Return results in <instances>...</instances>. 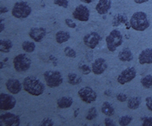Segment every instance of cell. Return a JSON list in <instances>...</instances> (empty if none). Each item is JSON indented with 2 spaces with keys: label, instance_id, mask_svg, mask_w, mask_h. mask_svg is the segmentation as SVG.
I'll use <instances>...</instances> for the list:
<instances>
[{
  "label": "cell",
  "instance_id": "1",
  "mask_svg": "<svg viewBox=\"0 0 152 126\" xmlns=\"http://www.w3.org/2000/svg\"><path fill=\"white\" fill-rule=\"evenodd\" d=\"M23 89L32 96H41L43 94L46 86L43 82L37 77L28 76L23 80Z\"/></svg>",
  "mask_w": 152,
  "mask_h": 126
},
{
  "label": "cell",
  "instance_id": "2",
  "mask_svg": "<svg viewBox=\"0 0 152 126\" xmlns=\"http://www.w3.org/2000/svg\"><path fill=\"white\" fill-rule=\"evenodd\" d=\"M129 21V26L136 31L143 32L146 30L151 25V22L146 13L143 11H138L134 13L131 16Z\"/></svg>",
  "mask_w": 152,
  "mask_h": 126
},
{
  "label": "cell",
  "instance_id": "3",
  "mask_svg": "<svg viewBox=\"0 0 152 126\" xmlns=\"http://www.w3.org/2000/svg\"><path fill=\"white\" fill-rule=\"evenodd\" d=\"M124 42V36L119 30H113L106 37V44L109 51L114 52Z\"/></svg>",
  "mask_w": 152,
  "mask_h": 126
},
{
  "label": "cell",
  "instance_id": "4",
  "mask_svg": "<svg viewBox=\"0 0 152 126\" xmlns=\"http://www.w3.org/2000/svg\"><path fill=\"white\" fill-rule=\"evenodd\" d=\"M32 9L26 1H18L12 8V15L20 19H26L31 15Z\"/></svg>",
  "mask_w": 152,
  "mask_h": 126
},
{
  "label": "cell",
  "instance_id": "5",
  "mask_svg": "<svg viewBox=\"0 0 152 126\" xmlns=\"http://www.w3.org/2000/svg\"><path fill=\"white\" fill-rule=\"evenodd\" d=\"M43 77L46 82V85L50 88H58L64 82L63 75L58 71L49 70L45 71L43 73Z\"/></svg>",
  "mask_w": 152,
  "mask_h": 126
},
{
  "label": "cell",
  "instance_id": "6",
  "mask_svg": "<svg viewBox=\"0 0 152 126\" xmlns=\"http://www.w3.org/2000/svg\"><path fill=\"white\" fill-rule=\"evenodd\" d=\"M32 60L31 57L26 53L17 55L13 60V65L15 70L17 72H25L27 71L31 66Z\"/></svg>",
  "mask_w": 152,
  "mask_h": 126
},
{
  "label": "cell",
  "instance_id": "7",
  "mask_svg": "<svg viewBox=\"0 0 152 126\" xmlns=\"http://www.w3.org/2000/svg\"><path fill=\"white\" fill-rule=\"evenodd\" d=\"M78 96L86 104H92L97 99V93L92 88L83 87L78 91Z\"/></svg>",
  "mask_w": 152,
  "mask_h": 126
},
{
  "label": "cell",
  "instance_id": "8",
  "mask_svg": "<svg viewBox=\"0 0 152 126\" xmlns=\"http://www.w3.org/2000/svg\"><path fill=\"white\" fill-rule=\"evenodd\" d=\"M20 118L18 114L7 112L0 115V126H20Z\"/></svg>",
  "mask_w": 152,
  "mask_h": 126
},
{
  "label": "cell",
  "instance_id": "9",
  "mask_svg": "<svg viewBox=\"0 0 152 126\" xmlns=\"http://www.w3.org/2000/svg\"><path fill=\"white\" fill-rule=\"evenodd\" d=\"M136 76H137V71H136L135 67L129 66V67H127L124 71H121V73L117 78V81L121 85H124L126 83H129L131 81H133Z\"/></svg>",
  "mask_w": 152,
  "mask_h": 126
},
{
  "label": "cell",
  "instance_id": "10",
  "mask_svg": "<svg viewBox=\"0 0 152 126\" xmlns=\"http://www.w3.org/2000/svg\"><path fill=\"white\" fill-rule=\"evenodd\" d=\"M16 105V99L12 95L8 93H0V110L8 111L13 109Z\"/></svg>",
  "mask_w": 152,
  "mask_h": 126
},
{
  "label": "cell",
  "instance_id": "11",
  "mask_svg": "<svg viewBox=\"0 0 152 126\" xmlns=\"http://www.w3.org/2000/svg\"><path fill=\"white\" fill-rule=\"evenodd\" d=\"M73 18L80 22H87L90 19L91 12L86 6L84 4H80L76 6L73 11Z\"/></svg>",
  "mask_w": 152,
  "mask_h": 126
},
{
  "label": "cell",
  "instance_id": "12",
  "mask_svg": "<svg viewBox=\"0 0 152 126\" xmlns=\"http://www.w3.org/2000/svg\"><path fill=\"white\" fill-rule=\"evenodd\" d=\"M101 40H102V36L96 31L89 32L83 38V42L85 45L90 49H95L99 45Z\"/></svg>",
  "mask_w": 152,
  "mask_h": 126
},
{
  "label": "cell",
  "instance_id": "13",
  "mask_svg": "<svg viewBox=\"0 0 152 126\" xmlns=\"http://www.w3.org/2000/svg\"><path fill=\"white\" fill-rule=\"evenodd\" d=\"M107 62L102 57L96 58L91 64V70L95 75H102L107 69Z\"/></svg>",
  "mask_w": 152,
  "mask_h": 126
},
{
  "label": "cell",
  "instance_id": "14",
  "mask_svg": "<svg viewBox=\"0 0 152 126\" xmlns=\"http://www.w3.org/2000/svg\"><path fill=\"white\" fill-rule=\"evenodd\" d=\"M47 35V30L43 27H33L29 31V36L35 42H42Z\"/></svg>",
  "mask_w": 152,
  "mask_h": 126
},
{
  "label": "cell",
  "instance_id": "15",
  "mask_svg": "<svg viewBox=\"0 0 152 126\" xmlns=\"http://www.w3.org/2000/svg\"><path fill=\"white\" fill-rule=\"evenodd\" d=\"M6 88L11 94H18L23 88V84L16 78H10L5 83Z\"/></svg>",
  "mask_w": 152,
  "mask_h": 126
},
{
  "label": "cell",
  "instance_id": "16",
  "mask_svg": "<svg viewBox=\"0 0 152 126\" xmlns=\"http://www.w3.org/2000/svg\"><path fill=\"white\" fill-rule=\"evenodd\" d=\"M112 0H99L96 6V10L100 15H105L112 8Z\"/></svg>",
  "mask_w": 152,
  "mask_h": 126
},
{
  "label": "cell",
  "instance_id": "17",
  "mask_svg": "<svg viewBox=\"0 0 152 126\" xmlns=\"http://www.w3.org/2000/svg\"><path fill=\"white\" fill-rule=\"evenodd\" d=\"M139 63L140 65L152 64V48H146L140 53Z\"/></svg>",
  "mask_w": 152,
  "mask_h": 126
},
{
  "label": "cell",
  "instance_id": "18",
  "mask_svg": "<svg viewBox=\"0 0 152 126\" xmlns=\"http://www.w3.org/2000/svg\"><path fill=\"white\" fill-rule=\"evenodd\" d=\"M118 57L123 62H129L134 59V54L129 47H124L120 50Z\"/></svg>",
  "mask_w": 152,
  "mask_h": 126
},
{
  "label": "cell",
  "instance_id": "19",
  "mask_svg": "<svg viewBox=\"0 0 152 126\" xmlns=\"http://www.w3.org/2000/svg\"><path fill=\"white\" fill-rule=\"evenodd\" d=\"M73 104H74V99L69 96L61 97L57 100V106L58 109H69L73 105Z\"/></svg>",
  "mask_w": 152,
  "mask_h": 126
},
{
  "label": "cell",
  "instance_id": "20",
  "mask_svg": "<svg viewBox=\"0 0 152 126\" xmlns=\"http://www.w3.org/2000/svg\"><path fill=\"white\" fill-rule=\"evenodd\" d=\"M71 35L69 32L64 31V30H59L56 33L55 39H56V42L58 44H64L67 41L69 40Z\"/></svg>",
  "mask_w": 152,
  "mask_h": 126
},
{
  "label": "cell",
  "instance_id": "21",
  "mask_svg": "<svg viewBox=\"0 0 152 126\" xmlns=\"http://www.w3.org/2000/svg\"><path fill=\"white\" fill-rule=\"evenodd\" d=\"M141 104V98L140 97H130L129 99L127 100V105L128 108L131 110H136L140 108Z\"/></svg>",
  "mask_w": 152,
  "mask_h": 126
},
{
  "label": "cell",
  "instance_id": "22",
  "mask_svg": "<svg viewBox=\"0 0 152 126\" xmlns=\"http://www.w3.org/2000/svg\"><path fill=\"white\" fill-rule=\"evenodd\" d=\"M13 42L9 39H2L0 40V52L2 53H9L13 48Z\"/></svg>",
  "mask_w": 152,
  "mask_h": 126
},
{
  "label": "cell",
  "instance_id": "23",
  "mask_svg": "<svg viewBox=\"0 0 152 126\" xmlns=\"http://www.w3.org/2000/svg\"><path fill=\"white\" fill-rule=\"evenodd\" d=\"M102 113L107 117H111L115 114V109L113 104L108 101H105L102 105Z\"/></svg>",
  "mask_w": 152,
  "mask_h": 126
},
{
  "label": "cell",
  "instance_id": "24",
  "mask_svg": "<svg viewBox=\"0 0 152 126\" xmlns=\"http://www.w3.org/2000/svg\"><path fill=\"white\" fill-rule=\"evenodd\" d=\"M128 23V17L125 14H117L113 17V25L114 27H118L122 24Z\"/></svg>",
  "mask_w": 152,
  "mask_h": 126
},
{
  "label": "cell",
  "instance_id": "25",
  "mask_svg": "<svg viewBox=\"0 0 152 126\" xmlns=\"http://www.w3.org/2000/svg\"><path fill=\"white\" fill-rule=\"evenodd\" d=\"M22 50L26 51V53H32L36 50V44L35 41H30V40H25L21 45Z\"/></svg>",
  "mask_w": 152,
  "mask_h": 126
},
{
  "label": "cell",
  "instance_id": "26",
  "mask_svg": "<svg viewBox=\"0 0 152 126\" xmlns=\"http://www.w3.org/2000/svg\"><path fill=\"white\" fill-rule=\"evenodd\" d=\"M81 82L82 77L80 76H79L76 73H73V72L69 73V75H68V82L70 85H73V86L79 85L80 83H81Z\"/></svg>",
  "mask_w": 152,
  "mask_h": 126
},
{
  "label": "cell",
  "instance_id": "27",
  "mask_svg": "<svg viewBox=\"0 0 152 126\" xmlns=\"http://www.w3.org/2000/svg\"><path fill=\"white\" fill-rule=\"evenodd\" d=\"M141 85L146 89L152 88V75H146L145 77H143L140 80Z\"/></svg>",
  "mask_w": 152,
  "mask_h": 126
},
{
  "label": "cell",
  "instance_id": "28",
  "mask_svg": "<svg viewBox=\"0 0 152 126\" xmlns=\"http://www.w3.org/2000/svg\"><path fill=\"white\" fill-rule=\"evenodd\" d=\"M133 121V117L130 115H124L120 117L118 120V124L120 126H128L130 125V123Z\"/></svg>",
  "mask_w": 152,
  "mask_h": 126
},
{
  "label": "cell",
  "instance_id": "29",
  "mask_svg": "<svg viewBox=\"0 0 152 126\" xmlns=\"http://www.w3.org/2000/svg\"><path fill=\"white\" fill-rule=\"evenodd\" d=\"M98 115V111L96 109V107H92V108H90L88 109V112H87L86 116V119L87 120H95Z\"/></svg>",
  "mask_w": 152,
  "mask_h": 126
},
{
  "label": "cell",
  "instance_id": "30",
  "mask_svg": "<svg viewBox=\"0 0 152 126\" xmlns=\"http://www.w3.org/2000/svg\"><path fill=\"white\" fill-rule=\"evenodd\" d=\"M64 55L67 57H69V58H75L77 56L76 51L70 46H66L65 48L64 49Z\"/></svg>",
  "mask_w": 152,
  "mask_h": 126
},
{
  "label": "cell",
  "instance_id": "31",
  "mask_svg": "<svg viewBox=\"0 0 152 126\" xmlns=\"http://www.w3.org/2000/svg\"><path fill=\"white\" fill-rule=\"evenodd\" d=\"M38 126H55L54 121L51 118H44Z\"/></svg>",
  "mask_w": 152,
  "mask_h": 126
},
{
  "label": "cell",
  "instance_id": "32",
  "mask_svg": "<svg viewBox=\"0 0 152 126\" xmlns=\"http://www.w3.org/2000/svg\"><path fill=\"white\" fill-rule=\"evenodd\" d=\"M53 4L58 7L67 9L69 7V0H53Z\"/></svg>",
  "mask_w": 152,
  "mask_h": 126
},
{
  "label": "cell",
  "instance_id": "33",
  "mask_svg": "<svg viewBox=\"0 0 152 126\" xmlns=\"http://www.w3.org/2000/svg\"><path fill=\"white\" fill-rule=\"evenodd\" d=\"M116 99H117V100H118V102H121V103H124V102H126V101L129 99V98H128V96H127L125 93H119L117 94V96H116Z\"/></svg>",
  "mask_w": 152,
  "mask_h": 126
},
{
  "label": "cell",
  "instance_id": "34",
  "mask_svg": "<svg viewBox=\"0 0 152 126\" xmlns=\"http://www.w3.org/2000/svg\"><path fill=\"white\" fill-rule=\"evenodd\" d=\"M142 126H152V117H144L142 119Z\"/></svg>",
  "mask_w": 152,
  "mask_h": 126
},
{
  "label": "cell",
  "instance_id": "35",
  "mask_svg": "<svg viewBox=\"0 0 152 126\" xmlns=\"http://www.w3.org/2000/svg\"><path fill=\"white\" fill-rule=\"evenodd\" d=\"M80 69L81 70V71L83 72V74H85V75H88V74H90L92 70H91V67H90V66H88V65H82L80 67Z\"/></svg>",
  "mask_w": 152,
  "mask_h": 126
},
{
  "label": "cell",
  "instance_id": "36",
  "mask_svg": "<svg viewBox=\"0 0 152 126\" xmlns=\"http://www.w3.org/2000/svg\"><path fill=\"white\" fill-rule=\"evenodd\" d=\"M104 125H105V126H117L116 122L113 119H111L110 117H107L104 120Z\"/></svg>",
  "mask_w": 152,
  "mask_h": 126
},
{
  "label": "cell",
  "instance_id": "37",
  "mask_svg": "<svg viewBox=\"0 0 152 126\" xmlns=\"http://www.w3.org/2000/svg\"><path fill=\"white\" fill-rule=\"evenodd\" d=\"M65 24L68 26V27L71 28V29H75L76 26H77L76 23L75 22L73 19H66Z\"/></svg>",
  "mask_w": 152,
  "mask_h": 126
},
{
  "label": "cell",
  "instance_id": "38",
  "mask_svg": "<svg viewBox=\"0 0 152 126\" xmlns=\"http://www.w3.org/2000/svg\"><path fill=\"white\" fill-rule=\"evenodd\" d=\"M145 105L147 109L152 112V97H147L145 99Z\"/></svg>",
  "mask_w": 152,
  "mask_h": 126
},
{
  "label": "cell",
  "instance_id": "39",
  "mask_svg": "<svg viewBox=\"0 0 152 126\" xmlns=\"http://www.w3.org/2000/svg\"><path fill=\"white\" fill-rule=\"evenodd\" d=\"M9 12V9L8 7L6 6H0V14H6Z\"/></svg>",
  "mask_w": 152,
  "mask_h": 126
},
{
  "label": "cell",
  "instance_id": "40",
  "mask_svg": "<svg viewBox=\"0 0 152 126\" xmlns=\"http://www.w3.org/2000/svg\"><path fill=\"white\" fill-rule=\"evenodd\" d=\"M134 3L137 4H145V3H147L149 2L150 0H134Z\"/></svg>",
  "mask_w": 152,
  "mask_h": 126
},
{
  "label": "cell",
  "instance_id": "41",
  "mask_svg": "<svg viewBox=\"0 0 152 126\" xmlns=\"http://www.w3.org/2000/svg\"><path fill=\"white\" fill-rule=\"evenodd\" d=\"M104 94H105L106 96H107V97H111L113 93H112V91H111L110 89H107V90L104 91Z\"/></svg>",
  "mask_w": 152,
  "mask_h": 126
},
{
  "label": "cell",
  "instance_id": "42",
  "mask_svg": "<svg viewBox=\"0 0 152 126\" xmlns=\"http://www.w3.org/2000/svg\"><path fill=\"white\" fill-rule=\"evenodd\" d=\"M5 30V24L4 23H0V33L3 32Z\"/></svg>",
  "mask_w": 152,
  "mask_h": 126
},
{
  "label": "cell",
  "instance_id": "43",
  "mask_svg": "<svg viewBox=\"0 0 152 126\" xmlns=\"http://www.w3.org/2000/svg\"><path fill=\"white\" fill-rule=\"evenodd\" d=\"M5 62L4 60H0V69H3L5 67Z\"/></svg>",
  "mask_w": 152,
  "mask_h": 126
},
{
  "label": "cell",
  "instance_id": "44",
  "mask_svg": "<svg viewBox=\"0 0 152 126\" xmlns=\"http://www.w3.org/2000/svg\"><path fill=\"white\" fill-rule=\"evenodd\" d=\"M80 1L84 4H91L94 0H80Z\"/></svg>",
  "mask_w": 152,
  "mask_h": 126
},
{
  "label": "cell",
  "instance_id": "45",
  "mask_svg": "<svg viewBox=\"0 0 152 126\" xmlns=\"http://www.w3.org/2000/svg\"><path fill=\"white\" fill-rule=\"evenodd\" d=\"M4 18H0V23H3V22H4Z\"/></svg>",
  "mask_w": 152,
  "mask_h": 126
},
{
  "label": "cell",
  "instance_id": "46",
  "mask_svg": "<svg viewBox=\"0 0 152 126\" xmlns=\"http://www.w3.org/2000/svg\"><path fill=\"white\" fill-rule=\"evenodd\" d=\"M9 60V58L7 57V58H5V59L4 60V62H6V61H7V60Z\"/></svg>",
  "mask_w": 152,
  "mask_h": 126
},
{
  "label": "cell",
  "instance_id": "47",
  "mask_svg": "<svg viewBox=\"0 0 152 126\" xmlns=\"http://www.w3.org/2000/svg\"><path fill=\"white\" fill-rule=\"evenodd\" d=\"M92 126H100V125H93Z\"/></svg>",
  "mask_w": 152,
  "mask_h": 126
}]
</instances>
